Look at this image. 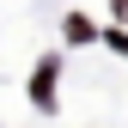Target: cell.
<instances>
[{"instance_id": "obj_2", "label": "cell", "mask_w": 128, "mask_h": 128, "mask_svg": "<svg viewBox=\"0 0 128 128\" xmlns=\"http://www.w3.org/2000/svg\"><path fill=\"white\" fill-rule=\"evenodd\" d=\"M67 37H73V43H92L98 30H92V18H67Z\"/></svg>"}, {"instance_id": "obj_1", "label": "cell", "mask_w": 128, "mask_h": 128, "mask_svg": "<svg viewBox=\"0 0 128 128\" xmlns=\"http://www.w3.org/2000/svg\"><path fill=\"white\" fill-rule=\"evenodd\" d=\"M55 86H61V61L43 55L37 73H30V104H37V110H55Z\"/></svg>"}]
</instances>
